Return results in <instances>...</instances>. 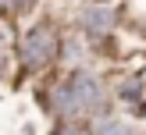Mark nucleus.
Segmentation results:
<instances>
[{"mask_svg": "<svg viewBox=\"0 0 146 135\" xmlns=\"http://www.w3.org/2000/svg\"><path fill=\"white\" fill-rule=\"evenodd\" d=\"M93 135H128V128L121 121H114V117H104V121L93 124Z\"/></svg>", "mask_w": 146, "mask_h": 135, "instance_id": "nucleus-4", "label": "nucleus"}, {"mask_svg": "<svg viewBox=\"0 0 146 135\" xmlns=\"http://www.w3.org/2000/svg\"><path fill=\"white\" fill-rule=\"evenodd\" d=\"M82 21H86L89 32H111L114 21H118V14H114L111 7H89V11L82 14Z\"/></svg>", "mask_w": 146, "mask_h": 135, "instance_id": "nucleus-3", "label": "nucleus"}, {"mask_svg": "<svg viewBox=\"0 0 146 135\" xmlns=\"http://www.w3.org/2000/svg\"><path fill=\"white\" fill-rule=\"evenodd\" d=\"M54 46H57L54 32H50L46 25H39V28H32V32L25 36V43H21V57H25L29 68H43V64L54 57Z\"/></svg>", "mask_w": 146, "mask_h": 135, "instance_id": "nucleus-2", "label": "nucleus"}, {"mask_svg": "<svg viewBox=\"0 0 146 135\" xmlns=\"http://www.w3.org/2000/svg\"><path fill=\"white\" fill-rule=\"evenodd\" d=\"M11 4H14V7H29L32 0H11Z\"/></svg>", "mask_w": 146, "mask_h": 135, "instance_id": "nucleus-6", "label": "nucleus"}, {"mask_svg": "<svg viewBox=\"0 0 146 135\" xmlns=\"http://www.w3.org/2000/svg\"><path fill=\"white\" fill-rule=\"evenodd\" d=\"M121 99H139V82L125 85V89H121Z\"/></svg>", "mask_w": 146, "mask_h": 135, "instance_id": "nucleus-5", "label": "nucleus"}, {"mask_svg": "<svg viewBox=\"0 0 146 135\" xmlns=\"http://www.w3.org/2000/svg\"><path fill=\"white\" fill-rule=\"evenodd\" d=\"M104 107V89H100V82L93 75H86V71H78V75H71L68 82L57 89V110L61 114H89V110H100Z\"/></svg>", "mask_w": 146, "mask_h": 135, "instance_id": "nucleus-1", "label": "nucleus"}]
</instances>
